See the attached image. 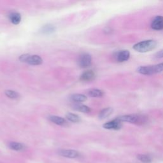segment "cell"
<instances>
[{
	"mask_svg": "<svg viewBox=\"0 0 163 163\" xmlns=\"http://www.w3.org/2000/svg\"><path fill=\"white\" fill-rule=\"evenodd\" d=\"M157 46V42L153 40H148L136 43L133 46V49L136 52L145 53L154 50Z\"/></svg>",
	"mask_w": 163,
	"mask_h": 163,
	"instance_id": "obj_1",
	"label": "cell"
},
{
	"mask_svg": "<svg viewBox=\"0 0 163 163\" xmlns=\"http://www.w3.org/2000/svg\"><path fill=\"white\" fill-rule=\"evenodd\" d=\"M136 71L142 75H151L163 71V63H160L150 66H142L137 68Z\"/></svg>",
	"mask_w": 163,
	"mask_h": 163,
	"instance_id": "obj_2",
	"label": "cell"
},
{
	"mask_svg": "<svg viewBox=\"0 0 163 163\" xmlns=\"http://www.w3.org/2000/svg\"><path fill=\"white\" fill-rule=\"evenodd\" d=\"M118 121L121 122H126L131 124H142L145 122V118L139 115H124L122 116H119L116 118Z\"/></svg>",
	"mask_w": 163,
	"mask_h": 163,
	"instance_id": "obj_3",
	"label": "cell"
},
{
	"mask_svg": "<svg viewBox=\"0 0 163 163\" xmlns=\"http://www.w3.org/2000/svg\"><path fill=\"white\" fill-rule=\"evenodd\" d=\"M92 63V58L89 54H83L79 58V65L82 68L89 67Z\"/></svg>",
	"mask_w": 163,
	"mask_h": 163,
	"instance_id": "obj_4",
	"label": "cell"
},
{
	"mask_svg": "<svg viewBox=\"0 0 163 163\" xmlns=\"http://www.w3.org/2000/svg\"><path fill=\"white\" fill-rule=\"evenodd\" d=\"M58 154L62 157L74 159L80 156V153L78 151L75 150H69V149H62L58 151Z\"/></svg>",
	"mask_w": 163,
	"mask_h": 163,
	"instance_id": "obj_5",
	"label": "cell"
},
{
	"mask_svg": "<svg viewBox=\"0 0 163 163\" xmlns=\"http://www.w3.org/2000/svg\"><path fill=\"white\" fill-rule=\"evenodd\" d=\"M151 28L154 30H163V16H156L152 20Z\"/></svg>",
	"mask_w": 163,
	"mask_h": 163,
	"instance_id": "obj_6",
	"label": "cell"
},
{
	"mask_svg": "<svg viewBox=\"0 0 163 163\" xmlns=\"http://www.w3.org/2000/svg\"><path fill=\"white\" fill-rule=\"evenodd\" d=\"M103 127L106 129H113L118 130L122 127V122L115 118L112 121H110L103 124Z\"/></svg>",
	"mask_w": 163,
	"mask_h": 163,
	"instance_id": "obj_7",
	"label": "cell"
},
{
	"mask_svg": "<svg viewBox=\"0 0 163 163\" xmlns=\"http://www.w3.org/2000/svg\"><path fill=\"white\" fill-rule=\"evenodd\" d=\"M130 58V52L127 50H122L117 52L116 59L119 62L127 61Z\"/></svg>",
	"mask_w": 163,
	"mask_h": 163,
	"instance_id": "obj_8",
	"label": "cell"
},
{
	"mask_svg": "<svg viewBox=\"0 0 163 163\" xmlns=\"http://www.w3.org/2000/svg\"><path fill=\"white\" fill-rule=\"evenodd\" d=\"M49 119L50 121H51L54 124H56L58 126H66L68 125V122L66 121V119L62 117H59V116H56V115L50 116L49 117Z\"/></svg>",
	"mask_w": 163,
	"mask_h": 163,
	"instance_id": "obj_9",
	"label": "cell"
},
{
	"mask_svg": "<svg viewBox=\"0 0 163 163\" xmlns=\"http://www.w3.org/2000/svg\"><path fill=\"white\" fill-rule=\"evenodd\" d=\"M95 78V73L92 70L86 71L83 73L80 76V80L83 82H90L94 79Z\"/></svg>",
	"mask_w": 163,
	"mask_h": 163,
	"instance_id": "obj_10",
	"label": "cell"
},
{
	"mask_svg": "<svg viewBox=\"0 0 163 163\" xmlns=\"http://www.w3.org/2000/svg\"><path fill=\"white\" fill-rule=\"evenodd\" d=\"M42 62H43V60L40 56L38 55H33V56L29 55L26 63H28L31 65H33V66H36V65L41 64Z\"/></svg>",
	"mask_w": 163,
	"mask_h": 163,
	"instance_id": "obj_11",
	"label": "cell"
},
{
	"mask_svg": "<svg viewBox=\"0 0 163 163\" xmlns=\"http://www.w3.org/2000/svg\"><path fill=\"white\" fill-rule=\"evenodd\" d=\"M56 27L52 24H46L43 26L40 29V32L42 34L44 35H50L56 31Z\"/></svg>",
	"mask_w": 163,
	"mask_h": 163,
	"instance_id": "obj_12",
	"label": "cell"
},
{
	"mask_svg": "<svg viewBox=\"0 0 163 163\" xmlns=\"http://www.w3.org/2000/svg\"><path fill=\"white\" fill-rule=\"evenodd\" d=\"M9 19L11 23H12L13 24L17 25L20 23L22 17H21V15L19 13L12 12L10 14Z\"/></svg>",
	"mask_w": 163,
	"mask_h": 163,
	"instance_id": "obj_13",
	"label": "cell"
},
{
	"mask_svg": "<svg viewBox=\"0 0 163 163\" xmlns=\"http://www.w3.org/2000/svg\"><path fill=\"white\" fill-rule=\"evenodd\" d=\"M8 147L10 149L15 151H23L26 149V146L24 144L15 142H10L8 144Z\"/></svg>",
	"mask_w": 163,
	"mask_h": 163,
	"instance_id": "obj_14",
	"label": "cell"
},
{
	"mask_svg": "<svg viewBox=\"0 0 163 163\" xmlns=\"http://www.w3.org/2000/svg\"><path fill=\"white\" fill-rule=\"evenodd\" d=\"M113 113V109L110 107H108L103 109L99 114V118L101 120L106 118Z\"/></svg>",
	"mask_w": 163,
	"mask_h": 163,
	"instance_id": "obj_15",
	"label": "cell"
},
{
	"mask_svg": "<svg viewBox=\"0 0 163 163\" xmlns=\"http://www.w3.org/2000/svg\"><path fill=\"white\" fill-rule=\"evenodd\" d=\"M71 99L73 101L77 102V103H81L85 102L88 98L87 97L82 94H75L71 96Z\"/></svg>",
	"mask_w": 163,
	"mask_h": 163,
	"instance_id": "obj_16",
	"label": "cell"
},
{
	"mask_svg": "<svg viewBox=\"0 0 163 163\" xmlns=\"http://www.w3.org/2000/svg\"><path fill=\"white\" fill-rule=\"evenodd\" d=\"M104 92L100 89H92L88 91V94L92 97H101L104 96Z\"/></svg>",
	"mask_w": 163,
	"mask_h": 163,
	"instance_id": "obj_17",
	"label": "cell"
},
{
	"mask_svg": "<svg viewBox=\"0 0 163 163\" xmlns=\"http://www.w3.org/2000/svg\"><path fill=\"white\" fill-rule=\"evenodd\" d=\"M73 108L76 110L86 114L89 113L91 111V108L89 106L84 105H75L73 106Z\"/></svg>",
	"mask_w": 163,
	"mask_h": 163,
	"instance_id": "obj_18",
	"label": "cell"
},
{
	"mask_svg": "<svg viewBox=\"0 0 163 163\" xmlns=\"http://www.w3.org/2000/svg\"><path fill=\"white\" fill-rule=\"evenodd\" d=\"M66 117L68 119V120L71 122H74V123H78L80 122L81 119L80 118V117L77 115V114H75L73 113H68L66 115Z\"/></svg>",
	"mask_w": 163,
	"mask_h": 163,
	"instance_id": "obj_19",
	"label": "cell"
},
{
	"mask_svg": "<svg viewBox=\"0 0 163 163\" xmlns=\"http://www.w3.org/2000/svg\"><path fill=\"white\" fill-rule=\"evenodd\" d=\"M5 93L8 97L12 100H17L20 97V95L18 92L12 90H6L5 91Z\"/></svg>",
	"mask_w": 163,
	"mask_h": 163,
	"instance_id": "obj_20",
	"label": "cell"
},
{
	"mask_svg": "<svg viewBox=\"0 0 163 163\" xmlns=\"http://www.w3.org/2000/svg\"><path fill=\"white\" fill-rule=\"evenodd\" d=\"M137 158L141 161L144 163H150L152 162V159L151 157L148 156V155H145V154H139L138 155Z\"/></svg>",
	"mask_w": 163,
	"mask_h": 163,
	"instance_id": "obj_21",
	"label": "cell"
},
{
	"mask_svg": "<svg viewBox=\"0 0 163 163\" xmlns=\"http://www.w3.org/2000/svg\"><path fill=\"white\" fill-rule=\"evenodd\" d=\"M29 56V54H23V55H21L19 58V60L21 62H27V61L28 59V58Z\"/></svg>",
	"mask_w": 163,
	"mask_h": 163,
	"instance_id": "obj_22",
	"label": "cell"
},
{
	"mask_svg": "<svg viewBox=\"0 0 163 163\" xmlns=\"http://www.w3.org/2000/svg\"><path fill=\"white\" fill-rule=\"evenodd\" d=\"M156 58H158V59L163 58V49L160 50V51H159L157 53H156Z\"/></svg>",
	"mask_w": 163,
	"mask_h": 163,
	"instance_id": "obj_23",
	"label": "cell"
}]
</instances>
